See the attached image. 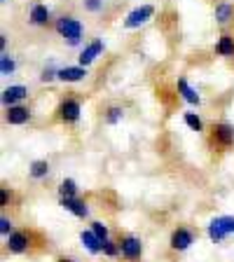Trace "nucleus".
I'll return each mask as SVG.
<instances>
[{"label":"nucleus","instance_id":"f3484780","mask_svg":"<svg viewBox=\"0 0 234 262\" xmlns=\"http://www.w3.org/2000/svg\"><path fill=\"white\" fill-rule=\"evenodd\" d=\"M52 173V164L47 159H33L31 166H28V178L31 180H45Z\"/></svg>","mask_w":234,"mask_h":262},{"label":"nucleus","instance_id":"0eeeda50","mask_svg":"<svg viewBox=\"0 0 234 262\" xmlns=\"http://www.w3.org/2000/svg\"><path fill=\"white\" fill-rule=\"evenodd\" d=\"M54 19H56V16L52 14V10H49L45 3H40V0H33V3H31L26 21L31 24L33 28H49V26H54Z\"/></svg>","mask_w":234,"mask_h":262},{"label":"nucleus","instance_id":"4468645a","mask_svg":"<svg viewBox=\"0 0 234 262\" xmlns=\"http://www.w3.org/2000/svg\"><path fill=\"white\" fill-rule=\"evenodd\" d=\"M213 54L220 59H234V35L229 31L220 33V38L213 45Z\"/></svg>","mask_w":234,"mask_h":262},{"label":"nucleus","instance_id":"9d476101","mask_svg":"<svg viewBox=\"0 0 234 262\" xmlns=\"http://www.w3.org/2000/svg\"><path fill=\"white\" fill-rule=\"evenodd\" d=\"M213 19L223 31L234 26V3L232 0H218L213 7Z\"/></svg>","mask_w":234,"mask_h":262},{"label":"nucleus","instance_id":"1a4fd4ad","mask_svg":"<svg viewBox=\"0 0 234 262\" xmlns=\"http://www.w3.org/2000/svg\"><path fill=\"white\" fill-rule=\"evenodd\" d=\"M31 120H33V108L26 105V103L10 105V108H5V113H3V122L10 124V126H24Z\"/></svg>","mask_w":234,"mask_h":262},{"label":"nucleus","instance_id":"bb28decb","mask_svg":"<svg viewBox=\"0 0 234 262\" xmlns=\"http://www.w3.org/2000/svg\"><path fill=\"white\" fill-rule=\"evenodd\" d=\"M59 80V68H54V66H45L42 71H40V82L42 84H49V82Z\"/></svg>","mask_w":234,"mask_h":262},{"label":"nucleus","instance_id":"c756f323","mask_svg":"<svg viewBox=\"0 0 234 262\" xmlns=\"http://www.w3.org/2000/svg\"><path fill=\"white\" fill-rule=\"evenodd\" d=\"M56 262H77L73 255H56Z\"/></svg>","mask_w":234,"mask_h":262},{"label":"nucleus","instance_id":"2eb2a0df","mask_svg":"<svg viewBox=\"0 0 234 262\" xmlns=\"http://www.w3.org/2000/svg\"><path fill=\"white\" fill-rule=\"evenodd\" d=\"M176 92L180 94V98H183L185 103L195 105V108H199V105H202V96H199V92L192 87L185 77H178V82H176Z\"/></svg>","mask_w":234,"mask_h":262},{"label":"nucleus","instance_id":"20e7f679","mask_svg":"<svg viewBox=\"0 0 234 262\" xmlns=\"http://www.w3.org/2000/svg\"><path fill=\"white\" fill-rule=\"evenodd\" d=\"M206 145L213 155L229 152L234 147V126L229 122H213L206 129Z\"/></svg>","mask_w":234,"mask_h":262},{"label":"nucleus","instance_id":"f8f14e48","mask_svg":"<svg viewBox=\"0 0 234 262\" xmlns=\"http://www.w3.org/2000/svg\"><path fill=\"white\" fill-rule=\"evenodd\" d=\"M103 49H105V42L101 38L92 40L89 45H84L80 52V56H77V66H84V68H89V66L94 63V61L98 59V56L103 54Z\"/></svg>","mask_w":234,"mask_h":262},{"label":"nucleus","instance_id":"393cba45","mask_svg":"<svg viewBox=\"0 0 234 262\" xmlns=\"http://www.w3.org/2000/svg\"><path fill=\"white\" fill-rule=\"evenodd\" d=\"M89 229H92V232H94V234H96L101 241L110 239V229H108V225L101 223V220H92V223H89Z\"/></svg>","mask_w":234,"mask_h":262},{"label":"nucleus","instance_id":"4be33fe9","mask_svg":"<svg viewBox=\"0 0 234 262\" xmlns=\"http://www.w3.org/2000/svg\"><path fill=\"white\" fill-rule=\"evenodd\" d=\"M59 196L61 199H71V196H80V187L73 178H63L59 183Z\"/></svg>","mask_w":234,"mask_h":262},{"label":"nucleus","instance_id":"c85d7f7f","mask_svg":"<svg viewBox=\"0 0 234 262\" xmlns=\"http://www.w3.org/2000/svg\"><path fill=\"white\" fill-rule=\"evenodd\" d=\"M12 232H14V220L7 218V213H3V218H0V236L7 239Z\"/></svg>","mask_w":234,"mask_h":262},{"label":"nucleus","instance_id":"5701e85b","mask_svg":"<svg viewBox=\"0 0 234 262\" xmlns=\"http://www.w3.org/2000/svg\"><path fill=\"white\" fill-rule=\"evenodd\" d=\"M14 73H16V59L12 54H7V52H3V56H0V75L12 77Z\"/></svg>","mask_w":234,"mask_h":262},{"label":"nucleus","instance_id":"9b49d317","mask_svg":"<svg viewBox=\"0 0 234 262\" xmlns=\"http://www.w3.org/2000/svg\"><path fill=\"white\" fill-rule=\"evenodd\" d=\"M26 98H31V89L26 84H10V87L3 89V105L10 108V105H22Z\"/></svg>","mask_w":234,"mask_h":262},{"label":"nucleus","instance_id":"ddd939ff","mask_svg":"<svg viewBox=\"0 0 234 262\" xmlns=\"http://www.w3.org/2000/svg\"><path fill=\"white\" fill-rule=\"evenodd\" d=\"M59 204L63 211L73 213L75 218H80V220L89 218V204H87V199H82V196H71V199H61L59 196Z\"/></svg>","mask_w":234,"mask_h":262},{"label":"nucleus","instance_id":"dca6fc26","mask_svg":"<svg viewBox=\"0 0 234 262\" xmlns=\"http://www.w3.org/2000/svg\"><path fill=\"white\" fill-rule=\"evenodd\" d=\"M87 77V68L84 66H61L59 68V82L63 84H75Z\"/></svg>","mask_w":234,"mask_h":262},{"label":"nucleus","instance_id":"a878e982","mask_svg":"<svg viewBox=\"0 0 234 262\" xmlns=\"http://www.w3.org/2000/svg\"><path fill=\"white\" fill-rule=\"evenodd\" d=\"M101 253H103L105 257H113V260H115V257H120V246H117V239H113V236H110V239H105Z\"/></svg>","mask_w":234,"mask_h":262},{"label":"nucleus","instance_id":"7c9ffc66","mask_svg":"<svg viewBox=\"0 0 234 262\" xmlns=\"http://www.w3.org/2000/svg\"><path fill=\"white\" fill-rule=\"evenodd\" d=\"M0 3H3V5H7V3H10V0H0Z\"/></svg>","mask_w":234,"mask_h":262},{"label":"nucleus","instance_id":"a211bd4d","mask_svg":"<svg viewBox=\"0 0 234 262\" xmlns=\"http://www.w3.org/2000/svg\"><path fill=\"white\" fill-rule=\"evenodd\" d=\"M124 115H126L124 105H120V103L105 105V108H103V124H108V126L120 124V122L124 120Z\"/></svg>","mask_w":234,"mask_h":262},{"label":"nucleus","instance_id":"cd10ccee","mask_svg":"<svg viewBox=\"0 0 234 262\" xmlns=\"http://www.w3.org/2000/svg\"><path fill=\"white\" fill-rule=\"evenodd\" d=\"M0 206L7 208V206H14V190L7 185L0 187Z\"/></svg>","mask_w":234,"mask_h":262},{"label":"nucleus","instance_id":"6e6552de","mask_svg":"<svg viewBox=\"0 0 234 262\" xmlns=\"http://www.w3.org/2000/svg\"><path fill=\"white\" fill-rule=\"evenodd\" d=\"M155 12H157V7H155V5H138V7H134V10H131L124 19H122V28H124V31H134V28L145 26V24L155 16Z\"/></svg>","mask_w":234,"mask_h":262},{"label":"nucleus","instance_id":"f03ea898","mask_svg":"<svg viewBox=\"0 0 234 262\" xmlns=\"http://www.w3.org/2000/svg\"><path fill=\"white\" fill-rule=\"evenodd\" d=\"M82 117V96L75 92H68L59 98V103L54 108V115H52V122L61 126H75Z\"/></svg>","mask_w":234,"mask_h":262},{"label":"nucleus","instance_id":"b1692460","mask_svg":"<svg viewBox=\"0 0 234 262\" xmlns=\"http://www.w3.org/2000/svg\"><path fill=\"white\" fill-rule=\"evenodd\" d=\"M108 7V0H82V10L87 14H103Z\"/></svg>","mask_w":234,"mask_h":262},{"label":"nucleus","instance_id":"7ed1b4c3","mask_svg":"<svg viewBox=\"0 0 234 262\" xmlns=\"http://www.w3.org/2000/svg\"><path fill=\"white\" fill-rule=\"evenodd\" d=\"M54 33L63 40L66 47H80L84 42V24L75 14H61L54 19Z\"/></svg>","mask_w":234,"mask_h":262},{"label":"nucleus","instance_id":"423d86ee","mask_svg":"<svg viewBox=\"0 0 234 262\" xmlns=\"http://www.w3.org/2000/svg\"><path fill=\"white\" fill-rule=\"evenodd\" d=\"M197 239H199V232L195 227H190V225H176L169 234V253L180 255V253L190 251L192 246L197 244Z\"/></svg>","mask_w":234,"mask_h":262},{"label":"nucleus","instance_id":"6ab92c4d","mask_svg":"<svg viewBox=\"0 0 234 262\" xmlns=\"http://www.w3.org/2000/svg\"><path fill=\"white\" fill-rule=\"evenodd\" d=\"M80 241H82V246L92 253V255H98V253H101V248H103V241L98 239L92 229H82V232H80Z\"/></svg>","mask_w":234,"mask_h":262},{"label":"nucleus","instance_id":"412c9836","mask_svg":"<svg viewBox=\"0 0 234 262\" xmlns=\"http://www.w3.org/2000/svg\"><path fill=\"white\" fill-rule=\"evenodd\" d=\"M183 122H185L192 131H197V134H206V124H204V120L195 110H185V113H183Z\"/></svg>","mask_w":234,"mask_h":262},{"label":"nucleus","instance_id":"39448f33","mask_svg":"<svg viewBox=\"0 0 234 262\" xmlns=\"http://www.w3.org/2000/svg\"><path fill=\"white\" fill-rule=\"evenodd\" d=\"M117 239V246H120V257L124 262H141L143 260V253H145V244L138 234L134 232H117L115 234Z\"/></svg>","mask_w":234,"mask_h":262},{"label":"nucleus","instance_id":"aec40b11","mask_svg":"<svg viewBox=\"0 0 234 262\" xmlns=\"http://www.w3.org/2000/svg\"><path fill=\"white\" fill-rule=\"evenodd\" d=\"M208 236H211V241H216V244H223V241L229 236L227 227L223 225L220 218H213L211 223H208Z\"/></svg>","mask_w":234,"mask_h":262},{"label":"nucleus","instance_id":"f257e3e1","mask_svg":"<svg viewBox=\"0 0 234 262\" xmlns=\"http://www.w3.org/2000/svg\"><path fill=\"white\" fill-rule=\"evenodd\" d=\"M3 251L10 253V255H40V253L49 251V241L40 229L19 227L5 239Z\"/></svg>","mask_w":234,"mask_h":262}]
</instances>
